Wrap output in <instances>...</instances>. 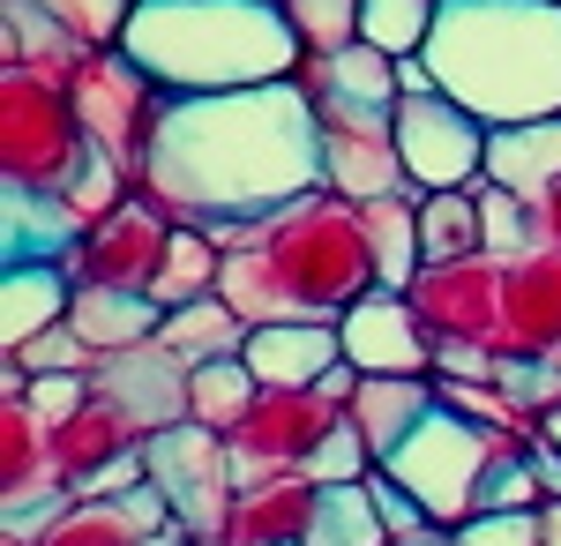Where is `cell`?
I'll list each match as a JSON object with an SVG mask.
<instances>
[{
  "label": "cell",
  "instance_id": "f6af8a7d",
  "mask_svg": "<svg viewBox=\"0 0 561 546\" xmlns=\"http://www.w3.org/2000/svg\"><path fill=\"white\" fill-rule=\"evenodd\" d=\"M539 434H547V442H554V450H561V405H554V412H547V420H539Z\"/></svg>",
  "mask_w": 561,
  "mask_h": 546
},
{
  "label": "cell",
  "instance_id": "4316f807",
  "mask_svg": "<svg viewBox=\"0 0 561 546\" xmlns=\"http://www.w3.org/2000/svg\"><path fill=\"white\" fill-rule=\"evenodd\" d=\"M367 211V248H375V277L389 293H412L427 248H420V195H382V203H359Z\"/></svg>",
  "mask_w": 561,
  "mask_h": 546
},
{
  "label": "cell",
  "instance_id": "f35d334b",
  "mask_svg": "<svg viewBox=\"0 0 561 546\" xmlns=\"http://www.w3.org/2000/svg\"><path fill=\"white\" fill-rule=\"evenodd\" d=\"M449 532H457V546H547L539 539V509H472Z\"/></svg>",
  "mask_w": 561,
  "mask_h": 546
},
{
  "label": "cell",
  "instance_id": "8fae6325",
  "mask_svg": "<svg viewBox=\"0 0 561 546\" xmlns=\"http://www.w3.org/2000/svg\"><path fill=\"white\" fill-rule=\"evenodd\" d=\"M173 248V211H158L142 187L113 217H98L83 232V248L68 262L76 285H121V293H150L158 285V262Z\"/></svg>",
  "mask_w": 561,
  "mask_h": 546
},
{
  "label": "cell",
  "instance_id": "ee69618b",
  "mask_svg": "<svg viewBox=\"0 0 561 546\" xmlns=\"http://www.w3.org/2000/svg\"><path fill=\"white\" fill-rule=\"evenodd\" d=\"M397 546H457V532H449V524H427L420 539H397Z\"/></svg>",
  "mask_w": 561,
  "mask_h": 546
},
{
  "label": "cell",
  "instance_id": "b9f144b4",
  "mask_svg": "<svg viewBox=\"0 0 561 546\" xmlns=\"http://www.w3.org/2000/svg\"><path fill=\"white\" fill-rule=\"evenodd\" d=\"M539 240L561 248V187H547V203H539Z\"/></svg>",
  "mask_w": 561,
  "mask_h": 546
},
{
  "label": "cell",
  "instance_id": "2e32d148",
  "mask_svg": "<svg viewBox=\"0 0 561 546\" xmlns=\"http://www.w3.org/2000/svg\"><path fill=\"white\" fill-rule=\"evenodd\" d=\"M322 187L345 203H382V195H420L397 158V121L389 127H322Z\"/></svg>",
  "mask_w": 561,
  "mask_h": 546
},
{
  "label": "cell",
  "instance_id": "f1b7e54d",
  "mask_svg": "<svg viewBox=\"0 0 561 546\" xmlns=\"http://www.w3.org/2000/svg\"><path fill=\"white\" fill-rule=\"evenodd\" d=\"M255 397H262V382H255V367H248L240 352H232V360H203V367L187 375V420L232 434V426L255 412Z\"/></svg>",
  "mask_w": 561,
  "mask_h": 546
},
{
  "label": "cell",
  "instance_id": "d4e9b609",
  "mask_svg": "<svg viewBox=\"0 0 561 546\" xmlns=\"http://www.w3.org/2000/svg\"><path fill=\"white\" fill-rule=\"evenodd\" d=\"M248 330H255V322H248L225 293H210V299H187V307H165L158 344L195 375L203 360H232V352H248Z\"/></svg>",
  "mask_w": 561,
  "mask_h": 546
},
{
  "label": "cell",
  "instance_id": "bcb514c9",
  "mask_svg": "<svg viewBox=\"0 0 561 546\" xmlns=\"http://www.w3.org/2000/svg\"><path fill=\"white\" fill-rule=\"evenodd\" d=\"M165 546H195V539H187V532H173V539H165Z\"/></svg>",
  "mask_w": 561,
  "mask_h": 546
},
{
  "label": "cell",
  "instance_id": "ffe728a7",
  "mask_svg": "<svg viewBox=\"0 0 561 546\" xmlns=\"http://www.w3.org/2000/svg\"><path fill=\"white\" fill-rule=\"evenodd\" d=\"M307 524H314V479L307 471H270V479H248L240 502H232V546H307Z\"/></svg>",
  "mask_w": 561,
  "mask_h": 546
},
{
  "label": "cell",
  "instance_id": "7c38bea8",
  "mask_svg": "<svg viewBox=\"0 0 561 546\" xmlns=\"http://www.w3.org/2000/svg\"><path fill=\"white\" fill-rule=\"evenodd\" d=\"M337 337H345V360L359 375H434V352H442V337L427 330V315H420V299L412 293H359L337 315Z\"/></svg>",
  "mask_w": 561,
  "mask_h": 546
},
{
  "label": "cell",
  "instance_id": "d590c367",
  "mask_svg": "<svg viewBox=\"0 0 561 546\" xmlns=\"http://www.w3.org/2000/svg\"><path fill=\"white\" fill-rule=\"evenodd\" d=\"M293 15V31L307 38V53H337L359 38V0H277Z\"/></svg>",
  "mask_w": 561,
  "mask_h": 546
},
{
  "label": "cell",
  "instance_id": "d6a6232c",
  "mask_svg": "<svg viewBox=\"0 0 561 546\" xmlns=\"http://www.w3.org/2000/svg\"><path fill=\"white\" fill-rule=\"evenodd\" d=\"M434 15H442V0H359V38L404 60V53H427Z\"/></svg>",
  "mask_w": 561,
  "mask_h": 546
},
{
  "label": "cell",
  "instance_id": "836d02e7",
  "mask_svg": "<svg viewBox=\"0 0 561 546\" xmlns=\"http://www.w3.org/2000/svg\"><path fill=\"white\" fill-rule=\"evenodd\" d=\"M31 8H45V15L76 45H90V53H113L121 31H128V15H135V0H31Z\"/></svg>",
  "mask_w": 561,
  "mask_h": 546
},
{
  "label": "cell",
  "instance_id": "52a82bcc",
  "mask_svg": "<svg viewBox=\"0 0 561 546\" xmlns=\"http://www.w3.org/2000/svg\"><path fill=\"white\" fill-rule=\"evenodd\" d=\"M142 471L150 487L165 494L173 524L187 539H225L232 532V502H240V464H232V442L203 420L158 426L142 442Z\"/></svg>",
  "mask_w": 561,
  "mask_h": 546
},
{
  "label": "cell",
  "instance_id": "4dcf8cb0",
  "mask_svg": "<svg viewBox=\"0 0 561 546\" xmlns=\"http://www.w3.org/2000/svg\"><path fill=\"white\" fill-rule=\"evenodd\" d=\"M420 248H427V262L486 254V232H479V187H434V195H420Z\"/></svg>",
  "mask_w": 561,
  "mask_h": 546
},
{
  "label": "cell",
  "instance_id": "4fadbf2b",
  "mask_svg": "<svg viewBox=\"0 0 561 546\" xmlns=\"http://www.w3.org/2000/svg\"><path fill=\"white\" fill-rule=\"evenodd\" d=\"M307 98H314V113H322V127H389L397 121V105H404V90H397V60H389L382 45L352 38L337 45V53H307L300 68Z\"/></svg>",
  "mask_w": 561,
  "mask_h": 546
},
{
  "label": "cell",
  "instance_id": "7dc6e473",
  "mask_svg": "<svg viewBox=\"0 0 561 546\" xmlns=\"http://www.w3.org/2000/svg\"><path fill=\"white\" fill-rule=\"evenodd\" d=\"M195 546H232V539H195Z\"/></svg>",
  "mask_w": 561,
  "mask_h": 546
},
{
  "label": "cell",
  "instance_id": "8d00e7d4",
  "mask_svg": "<svg viewBox=\"0 0 561 546\" xmlns=\"http://www.w3.org/2000/svg\"><path fill=\"white\" fill-rule=\"evenodd\" d=\"M367 471H375V450H367V434L352 420H337L322 434V450L307 457V479H314V487H352V479H367Z\"/></svg>",
  "mask_w": 561,
  "mask_h": 546
},
{
  "label": "cell",
  "instance_id": "7402d4cb",
  "mask_svg": "<svg viewBox=\"0 0 561 546\" xmlns=\"http://www.w3.org/2000/svg\"><path fill=\"white\" fill-rule=\"evenodd\" d=\"M135 450H142V426H135L121 405H105L98 389H90V405H83L68 426H53V464H60V479H68L76 494H83L105 464L135 457Z\"/></svg>",
  "mask_w": 561,
  "mask_h": 546
},
{
  "label": "cell",
  "instance_id": "277c9868",
  "mask_svg": "<svg viewBox=\"0 0 561 546\" xmlns=\"http://www.w3.org/2000/svg\"><path fill=\"white\" fill-rule=\"evenodd\" d=\"M121 53L173 98L255 90L307 68V38L277 0H135Z\"/></svg>",
  "mask_w": 561,
  "mask_h": 546
},
{
  "label": "cell",
  "instance_id": "74e56055",
  "mask_svg": "<svg viewBox=\"0 0 561 546\" xmlns=\"http://www.w3.org/2000/svg\"><path fill=\"white\" fill-rule=\"evenodd\" d=\"M539 502H547V479L531 464V442L524 450H502L494 471H486V487H479V509H539Z\"/></svg>",
  "mask_w": 561,
  "mask_h": 546
},
{
  "label": "cell",
  "instance_id": "e575fe53",
  "mask_svg": "<svg viewBox=\"0 0 561 546\" xmlns=\"http://www.w3.org/2000/svg\"><path fill=\"white\" fill-rule=\"evenodd\" d=\"M90 360H98V352L76 337V322H53V330H38L23 352H8L15 375H90Z\"/></svg>",
  "mask_w": 561,
  "mask_h": 546
},
{
  "label": "cell",
  "instance_id": "60d3db41",
  "mask_svg": "<svg viewBox=\"0 0 561 546\" xmlns=\"http://www.w3.org/2000/svg\"><path fill=\"white\" fill-rule=\"evenodd\" d=\"M367 494H375V509H382V524H389V546H397V539H420V532L434 524L427 509L412 502V487H397V479H389L382 464L367 471Z\"/></svg>",
  "mask_w": 561,
  "mask_h": 546
},
{
  "label": "cell",
  "instance_id": "30bf717a",
  "mask_svg": "<svg viewBox=\"0 0 561 546\" xmlns=\"http://www.w3.org/2000/svg\"><path fill=\"white\" fill-rule=\"evenodd\" d=\"M345 420V405H330L322 389H262L255 412L232 426V464H240V487L270 479V471H307V457L322 450V434Z\"/></svg>",
  "mask_w": 561,
  "mask_h": 546
},
{
  "label": "cell",
  "instance_id": "5bb4252c",
  "mask_svg": "<svg viewBox=\"0 0 561 546\" xmlns=\"http://www.w3.org/2000/svg\"><path fill=\"white\" fill-rule=\"evenodd\" d=\"M90 389H98L105 405H121V412L142 426V442H150L158 426L187 420V367H180L158 337H150V344H128V352H98V360H90Z\"/></svg>",
  "mask_w": 561,
  "mask_h": 546
},
{
  "label": "cell",
  "instance_id": "cb8c5ba5",
  "mask_svg": "<svg viewBox=\"0 0 561 546\" xmlns=\"http://www.w3.org/2000/svg\"><path fill=\"white\" fill-rule=\"evenodd\" d=\"M486 180L524 195V203H547V187H561V113L554 121L494 127L486 135Z\"/></svg>",
  "mask_w": 561,
  "mask_h": 546
},
{
  "label": "cell",
  "instance_id": "d6986e66",
  "mask_svg": "<svg viewBox=\"0 0 561 546\" xmlns=\"http://www.w3.org/2000/svg\"><path fill=\"white\" fill-rule=\"evenodd\" d=\"M83 217L68 211V195H45V187H8L0 195V262H76L83 248Z\"/></svg>",
  "mask_w": 561,
  "mask_h": 546
},
{
  "label": "cell",
  "instance_id": "603a6c76",
  "mask_svg": "<svg viewBox=\"0 0 561 546\" xmlns=\"http://www.w3.org/2000/svg\"><path fill=\"white\" fill-rule=\"evenodd\" d=\"M434 405H442V397H434V375H359L345 420L367 434V450H375V464H382Z\"/></svg>",
  "mask_w": 561,
  "mask_h": 546
},
{
  "label": "cell",
  "instance_id": "ab89813d",
  "mask_svg": "<svg viewBox=\"0 0 561 546\" xmlns=\"http://www.w3.org/2000/svg\"><path fill=\"white\" fill-rule=\"evenodd\" d=\"M23 405H31L45 426H68L90 405V375H31L23 382Z\"/></svg>",
  "mask_w": 561,
  "mask_h": 546
},
{
  "label": "cell",
  "instance_id": "7bdbcfd3",
  "mask_svg": "<svg viewBox=\"0 0 561 546\" xmlns=\"http://www.w3.org/2000/svg\"><path fill=\"white\" fill-rule=\"evenodd\" d=\"M539 539L561 546V502H539Z\"/></svg>",
  "mask_w": 561,
  "mask_h": 546
},
{
  "label": "cell",
  "instance_id": "9a60e30c",
  "mask_svg": "<svg viewBox=\"0 0 561 546\" xmlns=\"http://www.w3.org/2000/svg\"><path fill=\"white\" fill-rule=\"evenodd\" d=\"M502 270L510 262H494V254H457V262H427L420 270V315H427L434 337H479V344H494L502 337Z\"/></svg>",
  "mask_w": 561,
  "mask_h": 546
},
{
  "label": "cell",
  "instance_id": "1f68e13d",
  "mask_svg": "<svg viewBox=\"0 0 561 546\" xmlns=\"http://www.w3.org/2000/svg\"><path fill=\"white\" fill-rule=\"evenodd\" d=\"M479 232H486V254L494 262H517V254L547 248L539 240V203H524V195L494 187V180H479Z\"/></svg>",
  "mask_w": 561,
  "mask_h": 546
},
{
  "label": "cell",
  "instance_id": "f546056e",
  "mask_svg": "<svg viewBox=\"0 0 561 546\" xmlns=\"http://www.w3.org/2000/svg\"><path fill=\"white\" fill-rule=\"evenodd\" d=\"M307 546H389V524L367 479L352 487H314V524H307Z\"/></svg>",
  "mask_w": 561,
  "mask_h": 546
},
{
  "label": "cell",
  "instance_id": "ac0fdd59",
  "mask_svg": "<svg viewBox=\"0 0 561 546\" xmlns=\"http://www.w3.org/2000/svg\"><path fill=\"white\" fill-rule=\"evenodd\" d=\"M240 360L262 389H322L330 367H345V337L337 322H255Z\"/></svg>",
  "mask_w": 561,
  "mask_h": 546
},
{
  "label": "cell",
  "instance_id": "484cf974",
  "mask_svg": "<svg viewBox=\"0 0 561 546\" xmlns=\"http://www.w3.org/2000/svg\"><path fill=\"white\" fill-rule=\"evenodd\" d=\"M68 322H76V337H83L90 352H128V344H150L158 337L165 307L150 293H121V285H76Z\"/></svg>",
  "mask_w": 561,
  "mask_h": 546
},
{
  "label": "cell",
  "instance_id": "e0dca14e",
  "mask_svg": "<svg viewBox=\"0 0 561 546\" xmlns=\"http://www.w3.org/2000/svg\"><path fill=\"white\" fill-rule=\"evenodd\" d=\"M502 352H561V248H531L502 270Z\"/></svg>",
  "mask_w": 561,
  "mask_h": 546
},
{
  "label": "cell",
  "instance_id": "7a4b0ae2",
  "mask_svg": "<svg viewBox=\"0 0 561 546\" xmlns=\"http://www.w3.org/2000/svg\"><path fill=\"white\" fill-rule=\"evenodd\" d=\"M225 240V277L217 293L248 322H337L359 293H375V248H367V211L314 187L285 211L217 232Z\"/></svg>",
  "mask_w": 561,
  "mask_h": 546
},
{
  "label": "cell",
  "instance_id": "ba28073f",
  "mask_svg": "<svg viewBox=\"0 0 561 546\" xmlns=\"http://www.w3.org/2000/svg\"><path fill=\"white\" fill-rule=\"evenodd\" d=\"M486 135L494 127L479 113H465L449 90H427V98L397 105V158H404L420 195H434V187H479L486 180Z\"/></svg>",
  "mask_w": 561,
  "mask_h": 546
},
{
  "label": "cell",
  "instance_id": "83f0119b",
  "mask_svg": "<svg viewBox=\"0 0 561 546\" xmlns=\"http://www.w3.org/2000/svg\"><path fill=\"white\" fill-rule=\"evenodd\" d=\"M217 277H225V240L203 232V225H173V248L158 262L150 299H158V307H187V299H210Z\"/></svg>",
  "mask_w": 561,
  "mask_h": 546
},
{
  "label": "cell",
  "instance_id": "3957f363",
  "mask_svg": "<svg viewBox=\"0 0 561 546\" xmlns=\"http://www.w3.org/2000/svg\"><path fill=\"white\" fill-rule=\"evenodd\" d=\"M427 68L486 127L561 113V0H442Z\"/></svg>",
  "mask_w": 561,
  "mask_h": 546
},
{
  "label": "cell",
  "instance_id": "44dd1931",
  "mask_svg": "<svg viewBox=\"0 0 561 546\" xmlns=\"http://www.w3.org/2000/svg\"><path fill=\"white\" fill-rule=\"evenodd\" d=\"M76 277L60 262H0V352H23L38 330L68 322Z\"/></svg>",
  "mask_w": 561,
  "mask_h": 546
},
{
  "label": "cell",
  "instance_id": "5b68a950",
  "mask_svg": "<svg viewBox=\"0 0 561 546\" xmlns=\"http://www.w3.org/2000/svg\"><path fill=\"white\" fill-rule=\"evenodd\" d=\"M83 158H90V127L76 113V90L8 60L0 68V172H8V187L68 195Z\"/></svg>",
  "mask_w": 561,
  "mask_h": 546
},
{
  "label": "cell",
  "instance_id": "8992f818",
  "mask_svg": "<svg viewBox=\"0 0 561 546\" xmlns=\"http://www.w3.org/2000/svg\"><path fill=\"white\" fill-rule=\"evenodd\" d=\"M502 450H524V442L465 420V412H449V405H434L427 420L382 457V471L397 487H412V502L427 509L434 524H465L479 509V487H486V471H494Z\"/></svg>",
  "mask_w": 561,
  "mask_h": 546
},
{
  "label": "cell",
  "instance_id": "6da1fadb",
  "mask_svg": "<svg viewBox=\"0 0 561 546\" xmlns=\"http://www.w3.org/2000/svg\"><path fill=\"white\" fill-rule=\"evenodd\" d=\"M135 187L158 211H173V225H203V232L255 225L322 187V113L300 76L255 90H203V98L165 90Z\"/></svg>",
  "mask_w": 561,
  "mask_h": 546
},
{
  "label": "cell",
  "instance_id": "9c48e42d",
  "mask_svg": "<svg viewBox=\"0 0 561 546\" xmlns=\"http://www.w3.org/2000/svg\"><path fill=\"white\" fill-rule=\"evenodd\" d=\"M68 90H76V113H83L90 143H98L105 158H121L128 172H142V150H150V127H158L165 90L150 83L121 45H113V53H90L83 76H76Z\"/></svg>",
  "mask_w": 561,
  "mask_h": 546
}]
</instances>
